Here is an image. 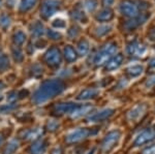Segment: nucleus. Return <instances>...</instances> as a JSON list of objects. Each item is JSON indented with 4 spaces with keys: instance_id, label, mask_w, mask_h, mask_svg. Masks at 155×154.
<instances>
[{
    "instance_id": "obj_1",
    "label": "nucleus",
    "mask_w": 155,
    "mask_h": 154,
    "mask_svg": "<svg viewBox=\"0 0 155 154\" xmlns=\"http://www.w3.org/2000/svg\"><path fill=\"white\" fill-rule=\"evenodd\" d=\"M65 85L60 80H48L41 84V87L34 92L32 101L35 105H42L55 96L59 95L64 91Z\"/></svg>"
},
{
    "instance_id": "obj_2",
    "label": "nucleus",
    "mask_w": 155,
    "mask_h": 154,
    "mask_svg": "<svg viewBox=\"0 0 155 154\" xmlns=\"http://www.w3.org/2000/svg\"><path fill=\"white\" fill-rule=\"evenodd\" d=\"M117 52V44L114 43H110L106 44L94 57V64L96 66H101L106 64L113 56H115Z\"/></svg>"
},
{
    "instance_id": "obj_3",
    "label": "nucleus",
    "mask_w": 155,
    "mask_h": 154,
    "mask_svg": "<svg viewBox=\"0 0 155 154\" xmlns=\"http://www.w3.org/2000/svg\"><path fill=\"white\" fill-rule=\"evenodd\" d=\"M120 138H121V133L118 129L110 131L107 135L104 136L101 143V149L104 152H109L113 149L115 146L118 144Z\"/></svg>"
},
{
    "instance_id": "obj_4",
    "label": "nucleus",
    "mask_w": 155,
    "mask_h": 154,
    "mask_svg": "<svg viewBox=\"0 0 155 154\" xmlns=\"http://www.w3.org/2000/svg\"><path fill=\"white\" fill-rule=\"evenodd\" d=\"M154 139H155V125H152L137 136V138L134 141V147H140V146H143L145 144L153 141Z\"/></svg>"
},
{
    "instance_id": "obj_5",
    "label": "nucleus",
    "mask_w": 155,
    "mask_h": 154,
    "mask_svg": "<svg viewBox=\"0 0 155 154\" xmlns=\"http://www.w3.org/2000/svg\"><path fill=\"white\" fill-rule=\"evenodd\" d=\"M90 135H92V129L90 130L88 128H77V129L71 131L65 136V141L68 144L78 143L80 141H83L85 139H87Z\"/></svg>"
},
{
    "instance_id": "obj_6",
    "label": "nucleus",
    "mask_w": 155,
    "mask_h": 154,
    "mask_svg": "<svg viewBox=\"0 0 155 154\" xmlns=\"http://www.w3.org/2000/svg\"><path fill=\"white\" fill-rule=\"evenodd\" d=\"M119 11L123 16L128 18H136L137 16H139V7L129 0H124L120 3Z\"/></svg>"
},
{
    "instance_id": "obj_7",
    "label": "nucleus",
    "mask_w": 155,
    "mask_h": 154,
    "mask_svg": "<svg viewBox=\"0 0 155 154\" xmlns=\"http://www.w3.org/2000/svg\"><path fill=\"white\" fill-rule=\"evenodd\" d=\"M45 60L50 66H57L61 63L62 55L60 53L59 49L51 48L45 55Z\"/></svg>"
},
{
    "instance_id": "obj_8",
    "label": "nucleus",
    "mask_w": 155,
    "mask_h": 154,
    "mask_svg": "<svg viewBox=\"0 0 155 154\" xmlns=\"http://www.w3.org/2000/svg\"><path fill=\"white\" fill-rule=\"evenodd\" d=\"M60 2L58 0H47L41 6V12L45 18H50L57 11Z\"/></svg>"
},
{
    "instance_id": "obj_9",
    "label": "nucleus",
    "mask_w": 155,
    "mask_h": 154,
    "mask_svg": "<svg viewBox=\"0 0 155 154\" xmlns=\"http://www.w3.org/2000/svg\"><path fill=\"white\" fill-rule=\"evenodd\" d=\"M147 112V106L145 103H140L132 108L130 111L127 113V119L129 121H137L143 118V116Z\"/></svg>"
},
{
    "instance_id": "obj_10",
    "label": "nucleus",
    "mask_w": 155,
    "mask_h": 154,
    "mask_svg": "<svg viewBox=\"0 0 155 154\" xmlns=\"http://www.w3.org/2000/svg\"><path fill=\"white\" fill-rule=\"evenodd\" d=\"M115 110L114 109H104V110H101L96 113L92 114L88 117V121L89 122H99V121H104L109 119L110 117L114 115Z\"/></svg>"
},
{
    "instance_id": "obj_11",
    "label": "nucleus",
    "mask_w": 155,
    "mask_h": 154,
    "mask_svg": "<svg viewBox=\"0 0 155 154\" xmlns=\"http://www.w3.org/2000/svg\"><path fill=\"white\" fill-rule=\"evenodd\" d=\"M126 52L129 56L132 57H141L143 56L146 52V47L144 44L137 43V41H131L130 44H128L126 48Z\"/></svg>"
},
{
    "instance_id": "obj_12",
    "label": "nucleus",
    "mask_w": 155,
    "mask_h": 154,
    "mask_svg": "<svg viewBox=\"0 0 155 154\" xmlns=\"http://www.w3.org/2000/svg\"><path fill=\"white\" fill-rule=\"evenodd\" d=\"M148 19V15L145 14H141L139 16H137L136 18H131V20L127 21L125 24H124V28L126 29L127 31H132L134 29H137L139 26L143 25L146 20Z\"/></svg>"
},
{
    "instance_id": "obj_13",
    "label": "nucleus",
    "mask_w": 155,
    "mask_h": 154,
    "mask_svg": "<svg viewBox=\"0 0 155 154\" xmlns=\"http://www.w3.org/2000/svg\"><path fill=\"white\" fill-rule=\"evenodd\" d=\"M78 105L74 103H59L54 106V110L59 115H65V114H71L74 111Z\"/></svg>"
},
{
    "instance_id": "obj_14",
    "label": "nucleus",
    "mask_w": 155,
    "mask_h": 154,
    "mask_svg": "<svg viewBox=\"0 0 155 154\" xmlns=\"http://www.w3.org/2000/svg\"><path fill=\"white\" fill-rule=\"evenodd\" d=\"M123 60H124L123 55H122V54H117V55L113 56L107 62L106 69L107 71L116 70L117 68H119L120 66H121V64L123 63Z\"/></svg>"
},
{
    "instance_id": "obj_15",
    "label": "nucleus",
    "mask_w": 155,
    "mask_h": 154,
    "mask_svg": "<svg viewBox=\"0 0 155 154\" xmlns=\"http://www.w3.org/2000/svg\"><path fill=\"white\" fill-rule=\"evenodd\" d=\"M47 150V143L42 139H37L32 144L31 148H30V152L31 154H45Z\"/></svg>"
},
{
    "instance_id": "obj_16",
    "label": "nucleus",
    "mask_w": 155,
    "mask_h": 154,
    "mask_svg": "<svg viewBox=\"0 0 155 154\" xmlns=\"http://www.w3.org/2000/svg\"><path fill=\"white\" fill-rule=\"evenodd\" d=\"M99 94V90L96 88H87L82 91L81 93L78 95L79 100H89V99L95 98Z\"/></svg>"
},
{
    "instance_id": "obj_17",
    "label": "nucleus",
    "mask_w": 155,
    "mask_h": 154,
    "mask_svg": "<svg viewBox=\"0 0 155 154\" xmlns=\"http://www.w3.org/2000/svg\"><path fill=\"white\" fill-rule=\"evenodd\" d=\"M93 110V106L91 105H82V106H78L74 111L71 114V116L72 118H80L83 117V116L87 115L88 113H90Z\"/></svg>"
},
{
    "instance_id": "obj_18",
    "label": "nucleus",
    "mask_w": 155,
    "mask_h": 154,
    "mask_svg": "<svg viewBox=\"0 0 155 154\" xmlns=\"http://www.w3.org/2000/svg\"><path fill=\"white\" fill-rule=\"evenodd\" d=\"M113 11L111 8H109V7H106V8L99 11L98 14L96 15V20L99 22H109L113 19Z\"/></svg>"
},
{
    "instance_id": "obj_19",
    "label": "nucleus",
    "mask_w": 155,
    "mask_h": 154,
    "mask_svg": "<svg viewBox=\"0 0 155 154\" xmlns=\"http://www.w3.org/2000/svg\"><path fill=\"white\" fill-rule=\"evenodd\" d=\"M42 133V131L39 128H34V129H27L21 133V136L25 140H37L39 136Z\"/></svg>"
},
{
    "instance_id": "obj_20",
    "label": "nucleus",
    "mask_w": 155,
    "mask_h": 154,
    "mask_svg": "<svg viewBox=\"0 0 155 154\" xmlns=\"http://www.w3.org/2000/svg\"><path fill=\"white\" fill-rule=\"evenodd\" d=\"M63 52H64V57H65L67 62H74L77 60L78 58L77 52L74 51V49L71 46H66L64 48Z\"/></svg>"
},
{
    "instance_id": "obj_21",
    "label": "nucleus",
    "mask_w": 155,
    "mask_h": 154,
    "mask_svg": "<svg viewBox=\"0 0 155 154\" xmlns=\"http://www.w3.org/2000/svg\"><path fill=\"white\" fill-rule=\"evenodd\" d=\"M144 71V66L141 65V64H136V65L129 66L127 68V74H129L132 78H136V77H139L143 74Z\"/></svg>"
},
{
    "instance_id": "obj_22",
    "label": "nucleus",
    "mask_w": 155,
    "mask_h": 154,
    "mask_svg": "<svg viewBox=\"0 0 155 154\" xmlns=\"http://www.w3.org/2000/svg\"><path fill=\"white\" fill-rule=\"evenodd\" d=\"M18 148H19V141L14 139V140L9 141L8 144L6 145V147L3 151V154H14L18 150Z\"/></svg>"
},
{
    "instance_id": "obj_23",
    "label": "nucleus",
    "mask_w": 155,
    "mask_h": 154,
    "mask_svg": "<svg viewBox=\"0 0 155 154\" xmlns=\"http://www.w3.org/2000/svg\"><path fill=\"white\" fill-rule=\"evenodd\" d=\"M36 3L37 0H21V2L19 4V9L21 11H30Z\"/></svg>"
},
{
    "instance_id": "obj_24",
    "label": "nucleus",
    "mask_w": 155,
    "mask_h": 154,
    "mask_svg": "<svg viewBox=\"0 0 155 154\" xmlns=\"http://www.w3.org/2000/svg\"><path fill=\"white\" fill-rule=\"evenodd\" d=\"M78 52H79L80 56H85L89 52V43L86 39H82L78 44Z\"/></svg>"
},
{
    "instance_id": "obj_25",
    "label": "nucleus",
    "mask_w": 155,
    "mask_h": 154,
    "mask_svg": "<svg viewBox=\"0 0 155 154\" xmlns=\"http://www.w3.org/2000/svg\"><path fill=\"white\" fill-rule=\"evenodd\" d=\"M31 32H32V34H33L34 36H36V37H39V36L44 35V34H45L44 25H42L41 23H39V22H37V23H35L33 26H32Z\"/></svg>"
},
{
    "instance_id": "obj_26",
    "label": "nucleus",
    "mask_w": 155,
    "mask_h": 154,
    "mask_svg": "<svg viewBox=\"0 0 155 154\" xmlns=\"http://www.w3.org/2000/svg\"><path fill=\"white\" fill-rule=\"evenodd\" d=\"M26 41V34L23 31H18L14 34V43L16 46H22Z\"/></svg>"
},
{
    "instance_id": "obj_27",
    "label": "nucleus",
    "mask_w": 155,
    "mask_h": 154,
    "mask_svg": "<svg viewBox=\"0 0 155 154\" xmlns=\"http://www.w3.org/2000/svg\"><path fill=\"white\" fill-rule=\"evenodd\" d=\"M9 66V58L6 54H0V71H4Z\"/></svg>"
},
{
    "instance_id": "obj_28",
    "label": "nucleus",
    "mask_w": 155,
    "mask_h": 154,
    "mask_svg": "<svg viewBox=\"0 0 155 154\" xmlns=\"http://www.w3.org/2000/svg\"><path fill=\"white\" fill-rule=\"evenodd\" d=\"M111 29H112V26L111 25H101V26H98L96 28V35L97 36H104V35H106V34L109 33L110 31H111Z\"/></svg>"
},
{
    "instance_id": "obj_29",
    "label": "nucleus",
    "mask_w": 155,
    "mask_h": 154,
    "mask_svg": "<svg viewBox=\"0 0 155 154\" xmlns=\"http://www.w3.org/2000/svg\"><path fill=\"white\" fill-rule=\"evenodd\" d=\"M17 109V105L15 103H8V105H3L0 106V113L1 114H7V113H11L14 110Z\"/></svg>"
},
{
    "instance_id": "obj_30",
    "label": "nucleus",
    "mask_w": 155,
    "mask_h": 154,
    "mask_svg": "<svg viewBox=\"0 0 155 154\" xmlns=\"http://www.w3.org/2000/svg\"><path fill=\"white\" fill-rule=\"evenodd\" d=\"M12 56H14V59L17 62H21V61H23V59H24L23 53H22V52L20 51V49H18L17 47L16 48H12Z\"/></svg>"
},
{
    "instance_id": "obj_31",
    "label": "nucleus",
    "mask_w": 155,
    "mask_h": 154,
    "mask_svg": "<svg viewBox=\"0 0 155 154\" xmlns=\"http://www.w3.org/2000/svg\"><path fill=\"white\" fill-rule=\"evenodd\" d=\"M85 7H86L87 11H94L97 7V1L96 0H87L86 3H85Z\"/></svg>"
},
{
    "instance_id": "obj_32",
    "label": "nucleus",
    "mask_w": 155,
    "mask_h": 154,
    "mask_svg": "<svg viewBox=\"0 0 155 154\" xmlns=\"http://www.w3.org/2000/svg\"><path fill=\"white\" fill-rule=\"evenodd\" d=\"M52 25H53V27H55V28H57V29H64L66 27L65 21L62 19H59V18L53 20Z\"/></svg>"
},
{
    "instance_id": "obj_33",
    "label": "nucleus",
    "mask_w": 155,
    "mask_h": 154,
    "mask_svg": "<svg viewBox=\"0 0 155 154\" xmlns=\"http://www.w3.org/2000/svg\"><path fill=\"white\" fill-rule=\"evenodd\" d=\"M47 127L50 131H55L59 128V122L56 120H50L47 124Z\"/></svg>"
},
{
    "instance_id": "obj_34",
    "label": "nucleus",
    "mask_w": 155,
    "mask_h": 154,
    "mask_svg": "<svg viewBox=\"0 0 155 154\" xmlns=\"http://www.w3.org/2000/svg\"><path fill=\"white\" fill-rule=\"evenodd\" d=\"M48 36L50 37L51 39H54V41H57V39H60L62 37L61 33L56 30H53V29H51V30L48 31Z\"/></svg>"
},
{
    "instance_id": "obj_35",
    "label": "nucleus",
    "mask_w": 155,
    "mask_h": 154,
    "mask_svg": "<svg viewBox=\"0 0 155 154\" xmlns=\"http://www.w3.org/2000/svg\"><path fill=\"white\" fill-rule=\"evenodd\" d=\"M11 25V19L7 16H1L0 17V26L3 27V28H6Z\"/></svg>"
},
{
    "instance_id": "obj_36",
    "label": "nucleus",
    "mask_w": 155,
    "mask_h": 154,
    "mask_svg": "<svg viewBox=\"0 0 155 154\" xmlns=\"http://www.w3.org/2000/svg\"><path fill=\"white\" fill-rule=\"evenodd\" d=\"M72 18L74 20H78V21H86L85 15L80 11H74V14H72Z\"/></svg>"
},
{
    "instance_id": "obj_37",
    "label": "nucleus",
    "mask_w": 155,
    "mask_h": 154,
    "mask_svg": "<svg viewBox=\"0 0 155 154\" xmlns=\"http://www.w3.org/2000/svg\"><path fill=\"white\" fill-rule=\"evenodd\" d=\"M141 154H155V144L154 145L149 146V147H147V148H145L141 152Z\"/></svg>"
},
{
    "instance_id": "obj_38",
    "label": "nucleus",
    "mask_w": 155,
    "mask_h": 154,
    "mask_svg": "<svg viewBox=\"0 0 155 154\" xmlns=\"http://www.w3.org/2000/svg\"><path fill=\"white\" fill-rule=\"evenodd\" d=\"M146 86L147 87H154L155 86V74H153L152 77H150L148 80H147Z\"/></svg>"
},
{
    "instance_id": "obj_39",
    "label": "nucleus",
    "mask_w": 155,
    "mask_h": 154,
    "mask_svg": "<svg viewBox=\"0 0 155 154\" xmlns=\"http://www.w3.org/2000/svg\"><path fill=\"white\" fill-rule=\"evenodd\" d=\"M68 34H69V36L74 37V36H77L78 34H79V30H78L77 27H71V30L68 31Z\"/></svg>"
},
{
    "instance_id": "obj_40",
    "label": "nucleus",
    "mask_w": 155,
    "mask_h": 154,
    "mask_svg": "<svg viewBox=\"0 0 155 154\" xmlns=\"http://www.w3.org/2000/svg\"><path fill=\"white\" fill-rule=\"evenodd\" d=\"M148 38L150 39L151 41H155V28L151 29L148 34Z\"/></svg>"
},
{
    "instance_id": "obj_41",
    "label": "nucleus",
    "mask_w": 155,
    "mask_h": 154,
    "mask_svg": "<svg viewBox=\"0 0 155 154\" xmlns=\"http://www.w3.org/2000/svg\"><path fill=\"white\" fill-rule=\"evenodd\" d=\"M114 1L115 0H102V4L106 7H110L114 4Z\"/></svg>"
},
{
    "instance_id": "obj_42",
    "label": "nucleus",
    "mask_w": 155,
    "mask_h": 154,
    "mask_svg": "<svg viewBox=\"0 0 155 154\" xmlns=\"http://www.w3.org/2000/svg\"><path fill=\"white\" fill-rule=\"evenodd\" d=\"M16 99H17V93H15V92H12L8 95V97H7V100H9V101H15Z\"/></svg>"
},
{
    "instance_id": "obj_43",
    "label": "nucleus",
    "mask_w": 155,
    "mask_h": 154,
    "mask_svg": "<svg viewBox=\"0 0 155 154\" xmlns=\"http://www.w3.org/2000/svg\"><path fill=\"white\" fill-rule=\"evenodd\" d=\"M52 154H62V150H61V148H59V147L55 148L54 150L52 151Z\"/></svg>"
},
{
    "instance_id": "obj_44",
    "label": "nucleus",
    "mask_w": 155,
    "mask_h": 154,
    "mask_svg": "<svg viewBox=\"0 0 155 154\" xmlns=\"http://www.w3.org/2000/svg\"><path fill=\"white\" fill-rule=\"evenodd\" d=\"M149 66H150V67H152V68H155V58L150 59V61H149Z\"/></svg>"
},
{
    "instance_id": "obj_45",
    "label": "nucleus",
    "mask_w": 155,
    "mask_h": 154,
    "mask_svg": "<svg viewBox=\"0 0 155 154\" xmlns=\"http://www.w3.org/2000/svg\"><path fill=\"white\" fill-rule=\"evenodd\" d=\"M5 84H4L3 83V82H2V81H0V90H2V89H4V88H5Z\"/></svg>"
},
{
    "instance_id": "obj_46",
    "label": "nucleus",
    "mask_w": 155,
    "mask_h": 154,
    "mask_svg": "<svg viewBox=\"0 0 155 154\" xmlns=\"http://www.w3.org/2000/svg\"><path fill=\"white\" fill-rule=\"evenodd\" d=\"M2 143H3V136L0 135V146L2 145Z\"/></svg>"
},
{
    "instance_id": "obj_47",
    "label": "nucleus",
    "mask_w": 155,
    "mask_h": 154,
    "mask_svg": "<svg viewBox=\"0 0 155 154\" xmlns=\"http://www.w3.org/2000/svg\"><path fill=\"white\" fill-rule=\"evenodd\" d=\"M1 5H2V0H0V7H1Z\"/></svg>"
},
{
    "instance_id": "obj_48",
    "label": "nucleus",
    "mask_w": 155,
    "mask_h": 154,
    "mask_svg": "<svg viewBox=\"0 0 155 154\" xmlns=\"http://www.w3.org/2000/svg\"><path fill=\"white\" fill-rule=\"evenodd\" d=\"M2 98H3V97H2V95L0 94V100H2Z\"/></svg>"
}]
</instances>
